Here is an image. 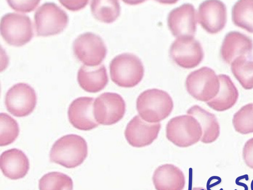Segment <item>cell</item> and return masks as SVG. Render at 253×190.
<instances>
[{
    "label": "cell",
    "mask_w": 253,
    "mask_h": 190,
    "mask_svg": "<svg viewBox=\"0 0 253 190\" xmlns=\"http://www.w3.org/2000/svg\"><path fill=\"white\" fill-rule=\"evenodd\" d=\"M173 108L171 97L166 91L157 89L142 92L136 100V109L145 121L158 123L167 118Z\"/></svg>",
    "instance_id": "cell-1"
},
{
    "label": "cell",
    "mask_w": 253,
    "mask_h": 190,
    "mask_svg": "<svg viewBox=\"0 0 253 190\" xmlns=\"http://www.w3.org/2000/svg\"><path fill=\"white\" fill-rule=\"evenodd\" d=\"M87 155V145L81 136L69 134L58 139L49 153L50 161L67 168L76 167L83 163Z\"/></svg>",
    "instance_id": "cell-2"
},
{
    "label": "cell",
    "mask_w": 253,
    "mask_h": 190,
    "mask_svg": "<svg viewBox=\"0 0 253 190\" xmlns=\"http://www.w3.org/2000/svg\"><path fill=\"white\" fill-rule=\"evenodd\" d=\"M109 68L112 81L121 87H133L141 81L144 76L142 61L131 53L117 55L111 61Z\"/></svg>",
    "instance_id": "cell-3"
},
{
    "label": "cell",
    "mask_w": 253,
    "mask_h": 190,
    "mask_svg": "<svg viewBox=\"0 0 253 190\" xmlns=\"http://www.w3.org/2000/svg\"><path fill=\"white\" fill-rule=\"evenodd\" d=\"M169 141L180 147H186L198 142L202 137V129L192 115H182L171 118L166 125Z\"/></svg>",
    "instance_id": "cell-4"
},
{
    "label": "cell",
    "mask_w": 253,
    "mask_h": 190,
    "mask_svg": "<svg viewBox=\"0 0 253 190\" xmlns=\"http://www.w3.org/2000/svg\"><path fill=\"white\" fill-rule=\"evenodd\" d=\"M185 87L188 93L194 98L207 102L217 95L220 81L214 70L208 67H203L187 76Z\"/></svg>",
    "instance_id": "cell-5"
},
{
    "label": "cell",
    "mask_w": 253,
    "mask_h": 190,
    "mask_svg": "<svg viewBox=\"0 0 253 190\" xmlns=\"http://www.w3.org/2000/svg\"><path fill=\"white\" fill-rule=\"evenodd\" d=\"M0 33L2 38L9 45L20 47L34 36L31 19L25 14L15 12L4 15L0 20Z\"/></svg>",
    "instance_id": "cell-6"
},
{
    "label": "cell",
    "mask_w": 253,
    "mask_h": 190,
    "mask_svg": "<svg viewBox=\"0 0 253 190\" xmlns=\"http://www.w3.org/2000/svg\"><path fill=\"white\" fill-rule=\"evenodd\" d=\"M69 18L66 12L53 2H45L34 14L37 35L48 36L61 33L67 26Z\"/></svg>",
    "instance_id": "cell-7"
},
{
    "label": "cell",
    "mask_w": 253,
    "mask_h": 190,
    "mask_svg": "<svg viewBox=\"0 0 253 190\" xmlns=\"http://www.w3.org/2000/svg\"><path fill=\"white\" fill-rule=\"evenodd\" d=\"M73 49L77 58L88 66L99 65L107 53L106 47L102 39L91 32L79 35L73 42Z\"/></svg>",
    "instance_id": "cell-8"
},
{
    "label": "cell",
    "mask_w": 253,
    "mask_h": 190,
    "mask_svg": "<svg viewBox=\"0 0 253 190\" xmlns=\"http://www.w3.org/2000/svg\"><path fill=\"white\" fill-rule=\"evenodd\" d=\"M126 112L123 98L115 93H104L93 103V114L96 121L103 125H111L120 121Z\"/></svg>",
    "instance_id": "cell-9"
},
{
    "label": "cell",
    "mask_w": 253,
    "mask_h": 190,
    "mask_svg": "<svg viewBox=\"0 0 253 190\" xmlns=\"http://www.w3.org/2000/svg\"><path fill=\"white\" fill-rule=\"evenodd\" d=\"M37 95L30 85L19 83L11 87L5 96L8 111L14 116L22 117L31 114L37 104Z\"/></svg>",
    "instance_id": "cell-10"
},
{
    "label": "cell",
    "mask_w": 253,
    "mask_h": 190,
    "mask_svg": "<svg viewBox=\"0 0 253 190\" xmlns=\"http://www.w3.org/2000/svg\"><path fill=\"white\" fill-rule=\"evenodd\" d=\"M169 55L178 66L192 68L202 61L204 51L200 43L194 37H180L176 38L171 45Z\"/></svg>",
    "instance_id": "cell-11"
},
{
    "label": "cell",
    "mask_w": 253,
    "mask_h": 190,
    "mask_svg": "<svg viewBox=\"0 0 253 190\" xmlns=\"http://www.w3.org/2000/svg\"><path fill=\"white\" fill-rule=\"evenodd\" d=\"M197 15L194 6L184 3L171 10L168 16V25L175 37H194L196 31Z\"/></svg>",
    "instance_id": "cell-12"
},
{
    "label": "cell",
    "mask_w": 253,
    "mask_h": 190,
    "mask_svg": "<svg viewBox=\"0 0 253 190\" xmlns=\"http://www.w3.org/2000/svg\"><path fill=\"white\" fill-rule=\"evenodd\" d=\"M197 20L201 26L210 34L220 32L227 21V10L224 3L220 0H206L198 8Z\"/></svg>",
    "instance_id": "cell-13"
},
{
    "label": "cell",
    "mask_w": 253,
    "mask_h": 190,
    "mask_svg": "<svg viewBox=\"0 0 253 190\" xmlns=\"http://www.w3.org/2000/svg\"><path fill=\"white\" fill-rule=\"evenodd\" d=\"M161 128L159 123H148L135 115L127 124L125 136L132 146L142 147L151 144L157 138Z\"/></svg>",
    "instance_id": "cell-14"
},
{
    "label": "cell",
    "mask_w": 253,
    "mask_h": 190,
    "mask_svg": "<svg viewBox=\"0 0 253 190\" xmlns=\"http://www.w3.org/2000/svg\"><path fill=\"white\" fill-rule=\"evenodd\" d=\"M253 50V42L248 36L237 31H231L225 36L220 54L223 61L231 64L239 57L250 58Z\"/></svg>",
    "instance_id": "cell-15"
},
{
    "label": "cell",
    "mask_w": 253,
    "mask_h": 190,
    "mask_svg": "<svg viewBox=\"0 0 253 190\" xmlns=\"http://www.w3.org/2000/svg\"><path fill=\"white\" fill-rule=\"evenodd\" d=\"M93 99L92 97H79L70 104L68 111L69 120L77 129L89 131L99 125L94 117Z\"/></svg>",
    "instance_id": "cell-16"
},
{
    "label": "cell",
    "mask_w": 253,
    "mask_h": 190,
    "mask_svg": "<svg viewBox=\"0 0 253 190\" xmlns=\"http://www.w3.org/2000/svg\"><path fill=\"white\" fill-rule=\"evenodd\" d=\"M0 166L3 175L11 180L24 177L30 168L27 156L17 148H12L3 152L0 156Z\"/></svg>",
    "instance_id": "cell-17"
},
{
    "label": "cell",
    "mask_w": 253,
    "mask_h": 190,
    "mask_svg": "<svg viewBox=\"0 0 253 190\" xmlns=\"http://www.w3.org/2000/svg\"><path fill=\"white\" fill-rule=\"evenodd\" d=\"M152 179L156 190H183L185 184L183 172L171 164H165L156 168Z\"/></svg>",
    "instance_id": "cell-18"
},
{
    "label": "cell",
    "mask_w": 253,
    "mask_h": 190,
    "mask_svg": "<svg viewBox=\"0 0 253 190\" xmlns=\"http://www.w3.org/2000/svg\"><path fill=\"white\" fill-rule=\"evenodd\" d=\"M220 81V89L216 96L206 102L212 109L217 111H226L232 107L236 103L239 93L231 78L227 75H218Z\"/></svg>",
    "instance_id": "cell-19"
},
{
    "label": "cell",
    "mask_w": 253,
    "mask_h": 190,
    "mask_svg": "<svg viewBox=\"0 0 253 190\" xmlns=\"http://www.w3.org/2000/svg\"><path fill=\"white\" fill-rule=\"evenodd\" d=\"M77 80L80 87L84 91L97 93L105 87L108 77L104 65L97 67L82 65L78 70Z\"/></svg>",
    "instance_id": "cell-20"
},
{
    "label": "cell",
    "mask_w": 253,
    "mask_h": 190,
    "mask_svg": "<svg viewBox=\"0 0 253 190\" xmlns=\"http://www.w3.org/2000/svg\"><path fill=\"white\" fill-rule=\"evenodd\" d=\"M187 113L195 117L201 125L203 135L200 141L202 142L210 143L217 139L220 135V125L214 114L198 105L191 107Z\"/></svg>",
    "instance_id": "cell-21"
},
{
    "label": "cell",
    "mask_w": 253,
    "mask_h": 190,
    "mask_svg": "<svg viewBox=\"0 0 253 190\" xmlns=\"http://www.w3.org/2000/svg\"><path fill=\"white\" fill-rule=\"evenodd\" d=\"M232 20L236 26L253 33V0L237 1L232 8Z\"/></svg>",
    "instance_id": "cell-22"
},
{
    "label": "cell",
    "mask_w": 253,
    "mask_h": 190,
    "mask_svg": "<svg viewBox=\"0 0 253 190\" xmlns=\"http://www.w3.org/2000/svg\"><path fill=\"white\" fill-rule=\"evenodd\" d=\"M90 8L92 15L96 19L106 23L115 21L121 11L120 5L117 0H92Z\"/></svg>",
    "instance_id": "cell-23"
},
{
    "label": "cell",
    "mask_w": 253,
    "mask_h": 190,
    "mask_svg": "<svg viewBox=\"0 0 253 190\" xmlns=\"http://www.w3.org/2000/svg\"><path fill=\"white\" fill-rule=\"evenodd\" d=\"M246 57H239L231 64L232 74L246 90L253 88V60Z\"/></svg>",
    "instance_id": "cell-24"
},
{
    "label": "cell",
    "mask_w": 253,
    "mask_h": 190,
    "mask_svg": "<svg viewBox=\"0 0 253 190\" xmlns=\"http://www.w3.org/2000/svg\"><path fill=\"white\" fill-rule=\"evenodd\" d=\"M40 190H73L72 179L59 172H51L43 175L39 183Z\"/></svg>",
    "instance_id": "cell-25"
},
{
    "label": "cell",
    "mask_w": 253,
    "mask_h": 190,
    "mask_svg": "<svg viewBox=\"0 0 253 190\" xmlns=\"http://www.w3.org/2000/svg\"><path fill=\"white\" fill-rule=\"evenodd\" d=\"M232 124L235 131L241 134L253 133V103L242 106L234 115Z\"/></svg>",
    "instance_id": "cell-26"
},
{
    "label": "cell",
    "mask_w": 253,
    "mask_h": 190,
    "mask_svg": "<svg viewBox=\"0 0 253 190\" xmlns=\"http://www.w3.org/2000/svg\"><path fill=\"white\" fill-rule=\"evenodd\" d=\"M19 133L17 121L8 114H0V145L6 146L12 143Z\"/></svg>",
    "instance_id": "cell-27"
},
{
    "label": "cell",
    "mask_w": 253,
    "mask_h": 190,
    "mask_svg": "<svg viewBox=\"0 0 253 190\" xmlns=\"http://www.w3.org/2000/svg\"><path fill=\"white\" fill-rule=\"evenodd\" d=\"M13 9L22 12L33 11L40 2V0H7Z\"/></svg>",
    "instance_id": "cell-28"
},
{
    "label": "cell",
    "mask_w": 253,
    "mask_h": 190,
    "mask_svg": "<svg viewBox=\"0 0 253 190\" xmlns=\"http://www.w3.org/2000/svg\"><path fill=\"white\" fill-rule=\"evenodd\" d=\"M242 154L246 164L253 169V138L246 142L243 148Z\"/></svg>",
    "instance_id": "cell-29"
},
{
    "label": "cell",
    "mask_w": 253,
    "mask_h": 190,
    "mask_svg": "<svg viewBox=\"0 0 253 190\" xmlns=\"http://www.w3.org/2000/svg\"><path fill=\"white\" fill-rule=\"evenodd\" d=\"M62 5L69 10L76 11L85 7L89 2L88 0H59Z\"/></svg>",
    "instance_id": "cell-30"
},
{
    "label": "cell",
    "mask_w": 253,
    "mask_h": 190,
    "mask_svg": "<svg viewBox=\"0 0 253 190\" xmlns=\"http://www.w3.org/2000/svg\"><path fill=\"white\" fill-rule=\"evenodd\" d=\"M188 190H207V189L202 188V187H196V188H193L191 189H189Z\"/></svg>",
    "instance_id": "cell-31"
},
{
    "label": "cell",
    "mask_w": 253,
    "mask_h": 190,
    "mask_svg": "<svg viewBox=\"0 0 253 190\" xmlns=\"http://www.w3.org/2000/svg\"><path fill=\"white\" fill-rule=\"evenodd\" d=\"M251 190H253V179L252 181V182L251 184Z\"/></svg>",
    "instance_id": "cell-32"
}]
</instances>
